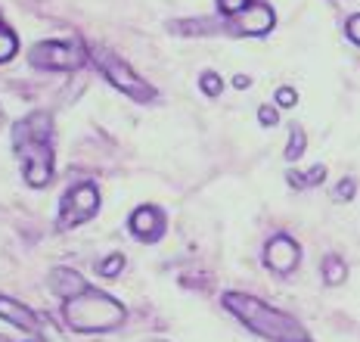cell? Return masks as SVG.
<instances>
[{
	"mask_svg": "<svg viewBox=\"0 0 360 342\" xmlns=\"http://www.w3.org/2000/svg\"><path fill=\"white\" fill-rule=\"evenodd\" d=\"M50 125L47 113H34L28 118H22L13 131V146L22 156V165H25V181L32 187H44V184L53 177V146H50Z\"/></svg>",
	"mask_w": 360,
	"mask_h": 342,
	"instance_id": "1",
	"label": "cell"
},
{
	"mask_svg": "<svg viewBox=\"0 0 360 342\" xmlns=\"http://www.w3.org/2000/svg\"><path fill=\"white\" fill-rule=\"evenodd\" d=\"M224 305L243 321L249 330H255L258 336H264L270 342H304V330L298 321H292L289 315L270 308L261 299H252L245 293H227L224 296Z\"/></svg>",
	"mask_w": 360,
	"mask_h": 342,
	"instance_id": "2",
	"label": "cell"
},
{
	"mask_svg": "<svg viewBox=\"0 0 360 342\" xmlns=\"http://www.w3.org/2000/svg\"><path fill=\"white\" fill-rule=\"evenodd\" d=\"M69 327L81 333H106L115 330V327L124 324V305H118L112 296L100 293V289H87V293L75 296V299H65L63 308Z\"/></svg>",
	"mask_w": 360,
	"mask_h": 342,
	"instance_id": "3",
	"label": "cell"
},
{
	"mask_svg": "<svg viewBox=\"0 0 360 342\" xmlns=\"http://www.w3.org/2000/svg\"><path fill=\"white\" fill-rule=\"evenodd\" d=\"M96 65L103 69V75H106L112 84L118 87V91H124L127 96H134V100H140V103H149L155 96V91L146 84V81H140L137 78V72L134 69H127V63H122L115 53H109V50H96Z\"/></svg>",
	"mask_w": 360,
	"mask_h": 342,
	"instance_id": "4",
	"label": "cell"
},
{
	"mask_svg": "<svg viewBox=\"0 0 360 342\" xmlns=\"http://www.w3.org/2000/svg\"><path fill=\"white\" fill-rule=\"evenodd\" d=\"M32 65L37 69H59V72H69L84 65V47L81 44H63V41H44L32 47Z\"/></svg>",
	"mask_w": 360,
	"mask_h": 342,
	"instance_id": "5",
	"label": "cell"
},
{
	"mask_svg": "<svg viewBox=\"0 0 360 342\" xmlns=\"http://www.w3.org/2000/svg\"><path fill=\"white\" fill-rule=\"evenodd\" d=\"M96 205H100V193H96L94 184H78L75 190H69L63 196V212H59V224L63 227H75L84 224L96 215Z\"/></svg>",
	"mask_w": 360,
	"mask_h": 342,
	"instance_id": "6",
	"label": "cell"
},
{
	"mask_svg": "<svg viewBox=\"0 0 360 342\" xmlns=\"http://www.w3.org/2000/svg\"><path fill=\"white\" fill-rule=\"evenodd\" d=\"M274 22H276V16L267 4H249L243 13L233 16L230 28H236L239 34H267L270 28H274Z\"/></svg>",
	"mask_w": 360,
	"mask_h": 342,
	"instance_id": "7",
	"label": "cell"
},
{
	"mask_svg": "<svg viewBox=\"0 0 360 342\" xmlns=\"http://www.w3.org/2000/svg\"><path fill=\"white\" fill-rule=\"evenodd\" d=\"M264 262H267L270 271H276V274L295 271V265H298V246L289 240V236H274V240L267 243V249H264Z\"/></svg>",
	"mask_w": 360,
	"mask_h": 342,
	"instance_id": "8",
	"label": "cell"
},
{
	"mask_svg": "<svg viewBox=\"0 0 360 342\" xmlns=\"http://www.w3.org/2000/svg\"><path fill=\"white\" fill-rule=\"evenodd\" d=\"M131 230H134V236H140V240H146V243L159 240L165 230L162 212L155 209V205H140V209L131 215Z\"/></svg>",
	"mask_w": 360,
	"mask_h": 342,
	"instance_id": "9",
	"label": "cell"
},
{
	"mask_svg": "<svg viewBox=\"0 0 360 342\" xmlns=\"http://www.w3.org/2000/svg\"><path fill=\"white\" fill-rule=\"evenodd\" d=\"M50 289H53L59 299H75V296L87 293L90 286L78 271H72V267H53V274H50Z\"/></svg>",
	"mask_w": 360,
	"mask_h": 342,
	"instance_id": "10",
	"label": "cell"
},
{
	"mask_svg": "<svg viewBox=\"0 0 360 342\" xmlns=\"http://www.w3.org/2000/svg\"><path fill=\"white\" fill-rule=\"evenodd\" d=\"M0 317H4V321H10L13 327H19V330L37 333V315L28 308V305H22L16 299H6V296H0Z\"/></svg>",
	"mask_w": 360,
	"mask_h": 342,
	"instance_id": "11",
	"label": "cell"
},
{
	"mask_svg": "<svg viewBox=\"0 0 360 342\" xmlns=\"http://www.w3.org/2000/svg\"><path fill=\"white\" fill-rule=\"evenodd\" d=\"M345 262L339 255H326L323 258V277H326V284H342L345 280Z\"/></svg>",
	"mask_w": 360,
	"mask_h": 342,
	"instance_id": "12",
	"label": "cell"
},
{
	"mask_svg": "<svg viewBox=\"0 0 360 342\" xmlns=\"http://www.w3.org/2000/svg\"><path fill=\"white\" fill-rule=\"evenodd\" d=\"M16 50H19L16 34H13L10 28H4V25H0V63H6V59H13V56H16Z\"/></svg>",
	"mask_w": 360,
	"mask_h": 342,
	"instance_id": "13",
	"label": "cell"
},
{
	"mask_svg": "<svg viewBox=\"0 0 360 342\" xmlns=\"http://www.w3.org/2000/svg\"><path fill=\"white\" fill-rule=\"evenodd\" d=\"M304 144H307V137H304V131L302 128H292V137H289V150H286V159H298L304 150Z\"/></svg>",
	"mask_w": 360,
	"mask_h": 342,
	"instance_id": "14",
	"label": "cell"
},
{
	"mask_svg": "<svg viewBox=\"0 0 360 342\" xmlns=\"http://www.w3.org/2000/svg\"><path fill=\"white\" fill-rule=\"evenodd\" d=\"M221 78H217L214 75V72H205V75H202V91H205L208 96H217V94H221Z\"/></svg>",
	"mask_w": 360,
	"mask_h": 342,
	"instance_id": "15",
	"label": "cell"
},
{
	"mask_svg": "<svg viewBox=\"0 0 360 342\" xmlns=\"http://www.w3.org/2000/svg\"><path fill=\"white\" fill-rule=\"evenodd\" d=\"M217 6H221L224 16H236V13H243L249 6V0H217Z\"/></svg>",
	"mask_w": 360,
	"mask_h": 342,
	"instance_id": "16",
	"label": "cell"
},
{
	"mask_svg": "<svg viewBox=\"0 0 360 342\" xmlns=\"http://www.w3.org/2000/svg\"><path fill=\"white\" fill-rule=\"evenodd\" d=\"M122 265H124V258H122V255H112L109 262H103V265H100V274H103V277H115V274L122 271Z\"/></svg>",
	"mask_w": 360,
	"mask_h": 342,
	"instance_id": "17",
	"label": "cell"
},
{
	"mask_svg": "<svg viewBox=\"0 0 360 342\" xmlns=\"http://www.w3.org/2000/svg\"><path fill=\"white\" fill-rule=\"evenodd\" d=\"M258 118H261V125H264V128H270V125H276V118H280V115H276L274 106H261L258 109Z\"/></svg>",
	"mask_w": 360,
	"mask_h": 342,
	"instance_id": "18",
	"label": "cell"
},
{
	"mask_svg": "<svg viewBox=\"0 0 360 342\" xmlns=\"http://www.w3.org/2000/svg\"><path fill=\"white\" fill-rule=\"evenodd\" d=\"M276 103H280V106H295V91H292V87H280V91H276Z\"/></svg>",
	"mask_w": 360,
	"mask_h": 342,
	"instance_id": "19",
	"label": "cell"
},
{
	"mask_svg": "<svg viewBox=\"0 0 360 342\" xmlns=\"http://www.w3.org/2000/svg\"><path fill=\"white\" fill-rule=\"evenodd\" d=\"M348 38L360 44V13H357V16H351V19H348Z\"/></svg>",
	"mask_w": 360,
	"mask_h": 342,
	"instance_id": "20",
	"label": "cell"
},
{
	"mask_svg": "<svg viewBox=\"0 0 360 342\" xmlns=\"http://www.w3.org/2000/svg\"><path fill=\"white\" fill-rule=\"evenodd\" d=\"M354 196V181H342L339 184V199H351Z\"/></svg>",
	"mask_w": 360,
	"mask_h": 342,
	"instance_id": "21",
	"label": "cell"
},
{
	"mask_svg": "<svg viewBox=\"0 0 360 342\" xmlns=\"http://www.w3.org/2000/svg\"><path fill=\"white\" fill-rule=\"evenodd\" d=\"M233 84H236V87H249V78H245V75H236Z\"/></svg>",
	"mask_w": 360,
	"mask_h": 342,
	"instance_id": "22",
	"label": "cell"
},
{
	"mask_svg": "<svg viewBox=\"0 0 360 342\" xmlns=\"http://www.w3.org/2000/svg\"><path fill=\"white\" fill-rule=\"evenodd\" d=\"M0 342H10V339H6V336H0Z\"/></svg>",
	"mask_w": 360,
	"mask_h": 342,
	"instance_id": "23",
	"label": "cell"
},
{
	"mask_svg": "<svg viewBox=\"0 0 360 342\" xmlns=\"http://www.w3.org/2000/svg\"><path fill=\"white\" fill-rule=\"evenodd\" d=\"M0 122H4V113H0Z\"/></svg>",
	"mask_w": 360,
	"mask_h": 342,
	"instance_id": "24",
	"label": "cell"
},
{
	"mask_svg": "<svg viewBox=\"0 0 360 342\" xmlns=\"http://www.w3.org/2000/svg\"><path fill=\"white\" fill-rule=\"evenodd\" d=\"M34 342H41V339H34Z\"/></svg>",
	"mask_w": 360,
	"mask_h": 342,
	"instance_id": "25",
	"label": "cell"
},
{
	"mask_svg": "<svg viewBox=\"0 0 360 342\" xmlns=\"http://www.w3.org/2000/svg\"><path fill=\"white\" fill-rule=\"evenodd\" d=\"M304 342H307V339H304Z\"/></svg>",
	"mask_w": 360,
	"mask_h": 342,
	"instance_id": "26",
	"label": "cell"
}]
</instances>
